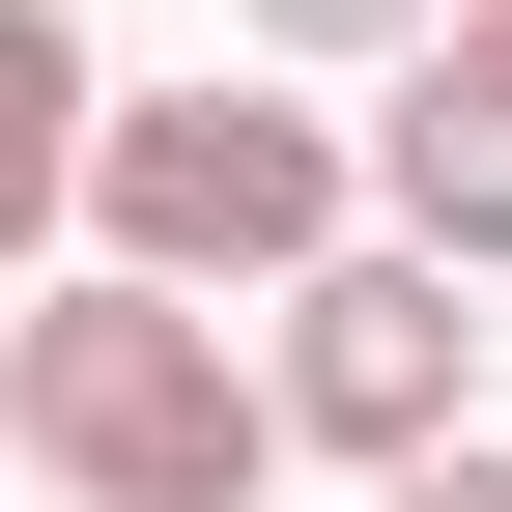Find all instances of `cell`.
I'll use <instances>...</instances> for the list:
<instances>
[{
	"mask_svg": "<svg viewBox=\"0 0 512 512\" xmlns=\"http://www.w3.org/2000/svg\"><path fill=\"white\" fill-rule=\"evenodd\" d=\"M0 427H29L57 512H256V484L313 456L285 370H228V313L143 285V256H57V285L0 313Z\"/></svg>",
	"mask_w": 512,
	"mask_h": 512,
	"instance_id": "6da1fadb",
	"label": "cell"
},
{
	"mask_svg": "<svg viewBox=\"0 0 512 512\" xmlns=\"http://www.w3.org/2000/svg\"><path fill=\"white\" fill-rule=\"evenodd\" d=\"M342 114H285V86H114V143H86V256H143V285H313L342 256Z\"/></svg>",
	"mask_w": 512,
	"mask_h": 512,
	"instance_id": "7a4b0ae2",
	"label": "cell"
},
{
	"mask_svg": "<svg viewBox=\"0 0 512 512\" xmlns=\"http://www.w3.org/2000/svg\"><path fill=\"white\" fill-rule=\"evenodd\" d=\"M484 256H427V228H342V256H313V285H285V342H256V370H285V427H313V456H370V484H399V456H456V427H484Z\"/></svg>",
	"mask_w": 512,
	"mask_h": 512,
	"instance_id": "3957f363",
	"label": "cell"
},
{
	"mask_svg": "<svg viewBox=\"0 0 512 512\" xmlns=\"http://www.w3.org/2000/svg\"><path fill=\"white\" fill-rule=\"evenodd\" d=\"M370 200L427 256H512V29H427V86L370 114Z\"/></svg>",
	"mask_w": 512,
	"mask_h": 512,
	"instance_id": "277c9868",
	"label": "cell"
},
{
	"mask_svg": "<svg viewBox=\"0 0 512 512\" xmlns=\"http://www.w3.org/2000/svg\"><path fill=\"white\" fill-rule=\"evenodd\" d=\"M228 29H285V57H427L456 0H228Z\"/></svg>",
	"mask_w": 512,
	"mask_h": 512,
	"instance_id": "5b68a950",
	"label": "cell"
},
{
	"mask_svg": "<svg viewBox=\"0 0 512 512\" xmlns=\"http://www.w3.org/2000/svg\"><path fill=\"white\" fill-rule=\"evenodd\" d=\"M370 512H512V427H456V456H399Z\"/></svg>",
	"mask_w": 512,
	"mask_h": 512,
	"instance_id": "8992f818",
	"label": "cell"
},
{
	"mask_svg": "<svg viewBox=\"0 0 512 512\" xmlns=\"http://www.w3.org/2000/svg\"><path fill=\"white\" fill-rule=\"evenodd\" d=\"M456 29H512V0H456Z\"/></svg>",
	"mask_w": 512,
	"mask_h": 512,
	"instance_id": "52a82bcc",
	"label": "cell"
}]
</instances>
